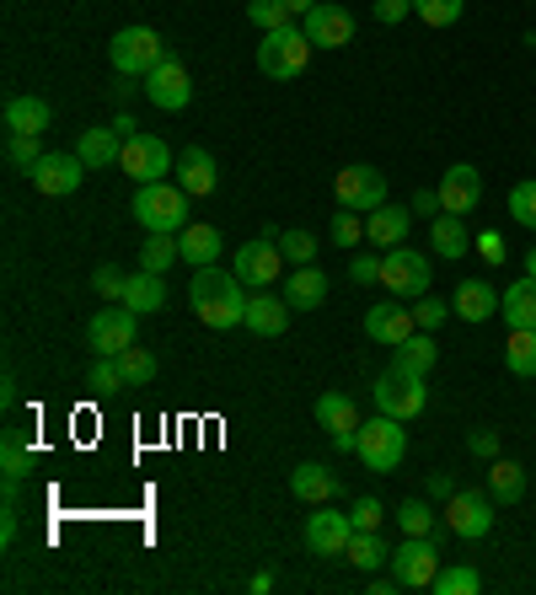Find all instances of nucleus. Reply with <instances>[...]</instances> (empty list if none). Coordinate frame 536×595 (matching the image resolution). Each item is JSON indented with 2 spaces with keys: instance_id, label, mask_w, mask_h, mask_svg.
<instances>
[{
  "instance_id": "f704fd0d",
  "label": "nucleus",
  "mask_w": 536,
  "mask_h": 595,
  "mask_svg": "<svg viewBox=\"0 0 536 595\" xmlns=\"http://www.w3.org/2000/svg\"><path fill=\"white\" fill-rule=\"evenodd\" d=\"M505 370H509V376H520V381H532V376H536V328H509V338H505Z\"/></svg>"
},
{
  "instance_id": "bf43d9fd",
  "label": "nucleus",
  "mask_w": 536,
  "mask_h": 595,
  "mask_svg": "<svg viewBox=\"0 0 536 595\" xmlns=\"http://www.w3.org/2000/svg\"><path fill=\"white\" fill-rule=\"evenodd\" d=\"M450 494H456V483H450L446 473H435V477H429V499H440V505H446Z\"/></svg>"
},
{
  "instance_id": "8fccbe9b",
  "label": "nucleus",
  "mask_w": 536,
  "mask_h": 595,
  "mask_svg": "<svg viewBox=\"0 0 536 595\" xmlns=\"http://www.w3.org/2000/svg\"><path fill=\"white\" fill-rule=\"evenodd\" d=\"M414 323H418L424 333L446 328V323H450V300H429V296H418V300H414Z\"/></svg>"
},
{
  "instance_id": "680f3d73",
  "label": "nucleus",
  "mask_w": 536,
  "mask_h": 595,
  "mask_svg": "<svg viewBox=\"0 0 536 595\" xmlns=\"http://www.w3.org/2000/svg\"><path fill=\"white\" fill-rule=\"evenodd\" d=\"M113 129H119V135H123V140H129V135H140V123H135V119H129V113H119V123H113Z\"/></svg>"
},
{
  "instance_id": "338daca9",
  "label": "nucleus",
  "mask_w": 536,
  "mask_h": 595,
  "mask_svg": "<svg viewBox=\"0 0 536 595\" xmlns=\"http://www.w3.org/2000/svg\"><path fill=\"white\" fill-rule=\"evenodd\" d=\"M532 54H536V32H532Z\"/></svg>"
},
{
  "instance_id": "4c0bfd02",
  "label": "nucleus",
  "mask_w": 536,
  "mask_h": 595,
  "mask_svg": "<svg viewBox=\"0 0 536 595\" xmlns=\"http://www.w3.org/2000/svg\"><path fill=\"white\" fill-rule=\"evenodd\" d=\"M435 595H477L483 591V574H477L473 564H450L435 574V585H429Z\"/></svg>"
},
{
  "instance_id": "a18cd8bd",
  "label": "nucleus",
  "mask_w": 536,
  "mask_h": 595,
  "mask_svg": "<svg viewBox=\"0 0 536 595\" xmlns=\"http://www.w3.org/2000/svg\"><path fill=\"white\" fill-rule=\"evenodd\" d=\"M509 215H515L526 231H536V178H526V182H515V188H509Z\"/></svg>"
},
{
  "instance_id": "09e8293b",
  "label": "nucleus",
  "mask_w": 536,
  "mask_h": 595,
  "mask_svg": "<svg viewBox=\"0 0 536 595\" xmlns=\"http://www.w3.org/2000/svg\"><path fill=\"white\" fill-rule=\"evenodd\" d=\"M359 241H365V220H359L355 209L332 215V247H344V252H349V247H359Z\"/></svg>"
},
{
  "instance_id": "9d476101",
  "label": "nucleus",
  "mask_w": 536,
  "mask_h": 595,
  "mask_svg": "<svg viewBox=\"0 0 536 595\" xmlns=\"http://www.w3.org/2000/svg\"><path fill=\"white\" fill-rule=\"evenodd\" d=\"M119 167H123V178H135V182H161L167 172H178V156H172V146L161 135H129Z\"/></svg>"
},
{
  "instance_id": "20e7f679",
  "label": "nucleus",
  "mask_w": 536,
  "mask_h": 595,
  "mask_svg": "<svg viewBox=\"0 0 536 595\" xmlns=\"http://www.w3.org/2000/svg\"><path fill=\"white\" fill-rule=\"evenodd\" d=\"M429 285H435L429 258H418L408 241L387 247V258H381V290H391L397 300H408V306H414L418 296H429Z\"/></svg>"
},
{
  "instance_id": "2f4dec72",
  "label": "nucleus",
  "mask_w": 536,
  "mask_h": 595,
  "mask_svg": "<svg viewBox=\"0 0 536 595\" xmlns=\"http://www.w3.org/2000/svg\"><path fill=\"white\" fill-rule=\"evenodd\" d=\"M499 311H505V328H536V279H515L499 296Z\"/></svg>"
},
{
  "instance_id": "0eeeda50",
  "label": "nucleus",
  "mask_w": 536,
  "mask_h": 595,
  "mask_svg": "<svg viewBox=\"0 0 536 595\" xmlns=\"http://www.w3.org/2000/svg\"><path fill=\"white\" fill-rule=\"evenodd\" d=\"M370 397H376V414H391V418H403V424L429 408V387H424V376H408V370H397V365L376 376Z\"/></svg>"
},
{
  "instance_id": "7ed1b4c3",
  "label": "nucleus",
  "mask_w": 536,
  "mask_h": 595,
  "mask_svg": "<svg viewBox=\"0 0 536 595\" xmlns=\"http://www.w3.org/2000/svg\"><path fill=\"white\" fill-rule=\"evenodd\" d=\"M355 456L370 467V473H391V467H403V456H408V429H403V418H391V414L365 418V424H359Z\"/></svg>"
},
{
  "instance_id": "5fc2aeb1",
  "label": "nucleus",
  "mask_w": 536,
  "mask_h": 595,
  "mask_svg": "<svg viewBox=\"0 0 536 595\" xmlns=\"http://www.w3.org/2000/svg\"><path fill=\"white\" fill-rule=\"evenodd\" d=\"M473 247H477V258H483V264H505V237H499V231L473 237Z\"/></svg>"
},
{
  "instance_id": "f8f14e48",
  "label": "nucleus",
  "mask_w": 536,
  "mask_h": 595,
  "mask_svg": "<svg viewBox=\"0 0 536 595\" xmlns=\"http://www.w3.org/2000/svg\"><path fill=\"white\" fill-rule=\"evenodd\" d=\"M440 515H446L450 536H461V542H483V536L494 532V494H477V488H456Z\"/></svg>"
},
{
  "instance_id": "ddd939ff",
  "label": "nucleus",
  "mask_w": 536,
  "mask_h": 595,
  "mask_svg": "<svg viewBox=\"0 0 536 595\" xmlns=\"http://www.w3.org/2000/svg\"><path fill=\"white\" fill-rule=\"evenodd\" d=\"M391 574H397V585L403 591H429L435 585V574H440V547L429 542V536H408L403 547H391Z\"/></svg>"
},
{
  "instance_id": "393cba45",
  "label": "nucleus",
  "mask_w": 536,
  "mask_h": 595,
  "mask_svg": "<svg viewBox=\"0 0 536 595\" xmlns=\"http://www.w3.org/2000/svg\"><path fill=\"white\" fill-rule=\"evenodd\" d=\"M178 182L188 199H205V194H215V182H220V172H215V156H209L205 146H188L178 156Z\"/></svg>"
},
{
  "instance_id": "052dcab7",
  "label": "nucleus",
  "mask_w": 536,
  "mask_h": 595,
  "mask_svg": "<svg viewBox=\"0 0 536 595\" xmlns=\"http://www.w3.org/2000/svg\"><path fill=\"white\" fill-rule=\"evenodd\" d=\"M403 591V585H397V574H387V579H381V574H370V595H397Z\"/></svg>"
},
{
  "instance_id": "c756f323",
  "label": "nucleus",
  "mask_w": 536,
  "mask_h": 595,
  "mask_svg": "<svg viewBox=\"0 0 536 595\" xmlns=\"http://www.w3.org/2000/svg\"><path fill=\"white\" fill-rule=\"evenodd\" d=\"M178 247H182V264H193V268H209L215 258H220V231L215 226H205V220H188L178 231Z\"/></svg>"
},
{
  "instance_id": "2eb2a0df",
  "label": "nucleus",
  "mask_w": 536,
  "mask_h": 595,
  "mask_svg": "<svg viewBox=\"0 0 536 595\" xmlns=\"http://www.w3.org/2000/svg\"><path fill=\"white\" fill-rule=\"evenodd\" d=\"M146 97H150V108H161V113H182V108H188L193 81H188V65H182L172 49H167V60L146 76Z\"/></svg>"
},
{
  "instance_id": "f03ea898",
  "label": "nucleus",
  "mask_w": 536,
  "mask_h": 595,
  "mask_svg": "<svg viewBox=\"0 0 536 595\" xmlns=\"http://www.w3.org/2000/svg\"><path fill=\"white\" fill-rule=\"evenodd\" d=\"M135 220L146 226V237L150 231H172L178 237L182 226H188V194H182V182H140L135 188Z\"/></svg>"
},
{
  "instance_id": "6e6552de",
  "label": "nucleus",
  "mask_w": 536,
  "mask_h": 595,
  "mask_svg": "<svg viewBox=\"0 0 536 595\" xmlns=\"http://www.w3.org/2000/svg\"><path fill=\"white\" fill-rule=\"evenodd\" d=\"M87 344H91V355H102V359H119L129 344H140V311H129V306H102L97 317L87 323Z\"/></svg>"
},
{
  "instance_id": "0e129e2a",
  "label": "nucleus",
  "mask_w": 536,
  "mask_h": 595,
  "mask_svg": "<svg viewBox=\"0 0 536 595\" xmlns=\"http://www.w3.org/2000/svg\"><path fill=\"white\" fill-rule=\"evenodd\" d=\"M285 6H290V11H296V17H306V11H317V6H322V0H285Z\"/></svg>"
},
{
  "instance_id": "a211bd4d",
  "label": "nucleus",
  "mask_w": 536,
  "mask_h": 595,
  "mask_svg": "<svg viewBox=\"0 0 536 595\" xmlns=\"http://www.w3.org/2000/svg\"><path fill=\"white\" fill-rule=\"evenodd\" d=\"M365 333H370V344H408L418 333V323H414V306L408 300H376L370 311H365Z\"/></svg>"
},
{
  "instance_id": "de8ad7c7",
  "label": "nucleus",
  "mask_w": 536,
  "mask_h": 595,
  "mask_svg": "<svg viewBox=\"0 0 536 595\" xmlns=\"http://www.w3.org/2000/svg\"><path fill=\"white\" fill-rule=\"evenodd\" d=\"M87 387L97 391V397H113V391L123 387V370H119V359H102V355H97V365H91V376H87Z\"/></svg>"
},
{
  "instance_id": "ea45409f",
  "label": "nucleus",
  "mask_w": 536,
  "mask_h": 595,
  "mask_svg": "<svg viewBox=\"0 0 536 595\" xmlns=\"http://www.w3.org/2000/svg\"><path fill=\"white\" fill-rule=\"evenodd\" d=\"M279 252H285V264L290 268L317 264V237H311V231H300V226H290V231H279Z\"/></svg>"
},
{
  "instance_id": "423d86ee",
  "label": "nucleus",
  "mask_w": 536,
  "mask_h": 595,
  "mask_svg": "<svg viewBox=\"0 0 536 595\" xmlns=\"http://www.w3.org/2000/svg\"><path fill=\"white\" fill-rule=\"evenodd\" d=\"M311 60V38L290 22V28H274L264 32V43H258V65H264V76L274 81H296L300 70Z\"/></svg>"
},
{
  "instance_id": "72a5a7b5",
  "label": "nucleus",
  "mask_w": 536,
  "mask_h": 595,
  "mask_svg": "<svg viewBox=\"0 0 536 595\" xmlns=\"http://www.w3.org/2000/svg\"><path fill=\"white\" fill-rule=\"evenodd\" d=\"M488 494H494V505H515L526 494V467L509 456H494L488 462Z\"/></svg>"
},
{
  "instance_id": "e2e57ef3",
  "label": "nucleus",
  "mask_w": 536,
  "mask_h": 595,
  "mask_svg": "<svg viewBox=\"0 0 536 595\" xmlns=\"http://www.w3.org/2000/svg\"><path fill=\"white\" fill-rule=\"evenodd\" d=\"M274 591V574H252V595H268Z\"/></svg>"
},
{
  "instance_id": "864d4df0",
  "label": "nucleus",
  "mask_w": 536,
  "mask_h": 595,
  "mask_svg": "<svg viewBox=\"0 0 536 595\" xmlns=\"http://www.w3.org/2000/svg\"><path fill=\"white\" fill-rule=\"evenodd\" d=\"M408 17H414V0H376V22L397 28V22H408Z\"/></svg>"
},
{
  "instance_id": "1a4fd4ad",
  "label": "nucleus",
  "mask_w": 536,
  "mask_h": 595,
  "mask_svg": "<svg viewBox=\"0 0 536 595\" xmlns=\"http://www.w3.org/2000/svg\"><path fill=\"white\" fill-rule=\"evenodd\" d=\"M332 199L338 209H355V215H370V209L387 205V172H376L370 161H355L332 178Z\"/></svg>"
},
{
  "instance_id": "6e6d98bb",
  "label": "nucleus",
  "mask_w": 536,
  "mask_h": 595,
  "mask_svg": "<svg viewBox=\"0 0 536 595\" xmlns=\"http://www.w3.org/2000/svg\"><path fill=\"white\" fill-rule=\"evenodd\" d=\"M467 450H473L477 462H494V456H499V435H494V429H473Z\"/></svg>"
},
{
  "instance_id": "e433bc0d",
  "label": "nucleus",
  "mask_w": 536,
  "mask_h": 595,
  "mask_svg": "<svg viewBox=\"0 0 536 595\" xmlns=\"http://www.w3.org/2000/svg\"><path fill=\"white\" fill-rule=\"evenodd\" d=\"M172 264H182V247L172 231H150L146 247H140V268H150V274H167Z\"/></svg>"
},
{
  "instance_id": "4be33fe9",
  "label": "nucleus",
  "mask_w": 536,
  "mask_h": 595,
  "mask_svg": "<svg viewBox=\"0 0 536 595\" xmlns=\"http://www.w3.org/2000/svg\"><path fill=\"white\" fill-rule=\"evenodd\" d=\"M408 231H414V209H403V205H381V209H370L365 215V241L376 247V252H387V247H397V241H408Z\"/></svg>"
},
{
  "instance_id": "aec40b11",
  "label": "nucleus",
  "mask_w": 536,
  "mask_h": 595,
  "mask_svg": "<svg viewBox=\"0 0 536 595\" xmlns=\"http://www.w3.org/2000/svg\"><path fill=\"white\" fill-rule=\"evenodd\" d=\"M440 205H446V215H473V209L483 205V178H477L473 161L446 167V178H440Z\"/></svg>"
},
{
  "instance_id": "9b49d317",
  "label": "nucleus",
  "mask_w": 536,
  "mask_h": 595,
  "mask_svg": "<svg viewBox=\"0 0 536 595\" xmlns=\"http://www.w3.org/2000/svg\"><path fill=\"white\" fill-rule=\"evenodd\" d=\"M231 274H237L247 290H268L279 274H285V252H279V231H264V237L241 241L237 264H231Z\"/></svg>"
},
{
  "instance_id": "58836bf2",
  "label": "nucleus",
  "mask_w": 536,
  "mask_h": 595,
  "mask_svg": "<svg viewBox=\"0 0 536 595\" xmlns=\"http://www.w3.org/2000/svg\"><path fill=\"white\" fill-rule=\"evenodd\" d=\"M119 370H123V387H150L156 381V355L140 349V344H129L119 355Z\"/></svg>"
},
{
  "instance_id": "39448f33",
  "label": "nucleus",
  "mask_w": 536,
  "mask_h": 595,
  "mask_svg": "<svg viewBox=\"0 0 536 595\" xmlns=\"http://www.w3.org/2000/svg\"><path fill=\"white\" fill-rule=\"evenodd\" d=\"M108 60H113V70L119 76H129V81H146L156 65L167 60V43H161V32L150 28H123L113 43H108Z\"/></svg>"
},
{
  "instance_id": "4d7b16f0",
  "label": "nucleus",
  "mask_w": 536,
  "mask_h": 595,
  "mask_svg": "<svg viewBox=\"0 0 536 595\" xmlns=\"http://www.w3.org/2000/svg\"><path fill=\"white\" fill-rule=\"evenodd\" d=\"M349 279H355V285H381V258H355V264H349Z\"/></svg>"
},
{
  "instance_id": "603ef678",
  "label": "nucleus",
  "mask_w": 536,
  "mask_h": 595,
  "mask_svg": "<svg viewBox=\"0 0 536 595\" xmlns=\"http://www.w3.org/2000/svg\"><path fill=\"white\" fill-rule=\"evenodd\" d=\"M91 285H97V296H102V300H119V306H123L129 274H119V268H97V274H91Z\"/></svg>"
},
{
  "instance_id": "f3484780",
  "label": "nucleus",
  "mask_w": 536,
  "mask_h": 595,
  "mask_svg": "<svg viewBox=\"0 0 536 595\" xmlns=\"http://www.w3.org/2000/svg\"><path fill=\"white\" fill-rule=\"evenodd\" d=\"M317 424L332 435V446L338 450H355L359 446V424H365V418H359L349 391H322V397H317Z\"/></svg>"
},
{
  "instance_id": "49530a36",
  "label": "nucleus",
  "mask_w": 536,
  "mask_h": 595,
  "mask_svg": "<svg viewBox=\"0 0 536 595\" xmlns=\"http://www.w3.org/2000/svg\"><path fill=\"white\" fill-rule=\"evenodd\" d=\"M38 156H43V150H38V135H6V161H11L17 172H32Z\"/></svg>"
},
{
  "instance_id": "c9c22d12",
  "label": "nucleus",
  "mask_w": 536,
  "mask_h": 595,
  "mask_svg": "<svg viewBox=\"0 0 536 595\" xmlns=\"http://www.w3.org/2000/svg\"><path fill=\"white\" fill-rule=\"evenodd\" d=\"M355 568H365V574H376V568L391 564V547L381 542V532H355V542H349V553H344Z\"/></svg>"
},
{
  "instance_id": "473e14b6",
  "label": "nucleus",
  "mask_w": 536,
  "mask_h": 595,
  "mask_svg": "<svg viewBox=\"0 0 536 595\" xmlns=\"http://www.w3.org/2000/svg\"><path fill=\"white\" fill-rule=\"evenodd\" d=\"M435 359H440V344H435L424 328H418L408 344H397V349H391V365H397V370H408V376H429V370H435Z\"/></svg>"
},
{
  "instance_id": "37998d69",
  "label": "nucleus",
  "mask_w": 536,
  "mask_h": 595,
  "mask_svg": "<svg viewBox=\"0 0 536 595\" xmlns=\"http://www.w3.org/2000/svg\"><path fill=\"white\" fill-rule=\"evenodd\" d=\"M397 526H403V536H429V532H435V509L424 505V499H403V509H397Z\"/></svg>"
},
{
  "instance_id": "cd10ccee",
  "label": "nucleus",
  "mask_w": 536,
  "mask_h": 595,
  "mask_svg": "<svg viewBox=\"0 0 536 595\" xmlns=\"http://www.w3.org/2000/svg\"><path fill=\"white\" fill-rule=\"evenodd\" d=\"M49 102L43 97H32V91H22V97H6V135H43L49 129Z\"/></svg>"
},
{
  "instance_id": "a878e982",
  "label": "nucleus",
  "mask_w": 536,
  "mask_h": 595,
  "mask_svg": "<svg viewBox=\"0 0 536 595\" xmlns=\"http://www.w3.org/2000/svg\"><path fill=\"white\" fill-rule=\"evenodd\" d=\"M429 247H435V258H467L473 252V231H467V215H435L429 220Z\"/></svg>"
},
{
  "instance_id": "69168bd1",
  "label": "nucleus",
  "mask_w": 536,
  "mask_h": 595,
  "mask_svg": "<svg viewBox=\"0 0 536 595\" xmlns=\"http://www.w3.org/2000/svg\"><path fill=\"white\" fill-rule=\"evenodd\" d=\"M520 264H526V274H532V279H536V247H532V252H526V258H520Z\"/></svg>"
},
{
  "instance_id": "c85d7f7f",
  "label": "nucleus",
  "mask_w": 536,
  "mask_h": 595,
  "mask_svg": "<svg viewBox=\"0 0 536 595\" xmlns=\"http://www.w3.org/2000/svg\"><path fill=\"white\" fill-rule=\"evenodd\" d=\"M285 300H290L296 311H317V306L328 300V274H322L317 264L290 268V285H285Z\"/></svg>"
},
{
  "instance_id": "c03bdc74",
  "label": "nucleus",
  "mask_w": 536,
  "mask_h": 595,
  "mask_svg": "<svg viewBox=\"0 0 536 595\" xmlns=\"http://www.w3.org/2000/svg\"><path fill=\"white\" fill-rule=\"evenodd\" d=\"M0 467H6V483H22L32 473V450L22 446V435H6V450H0Z\"/></svg>"
},
{
  "instance_id": "13d9d810",
  "label": "nucleus",
  "mask_w": 536,
  "mask_h": 595,
  "mask_svg": "<svg viewBox=\"0 0 536 595\" xmlns=\"http://www.w3.org/2000/svg\"><path fill=\"white\" fill-rule=\"evenodd\" d=\"M408 209H414V215H440V209H446L440 205V188H414V205Z\"/></svg>"
},
{
  "instance_id": "7c9ffc66",
  "label": "nucleus",
  "mask_w": 536,
  "mask_h": 595,
  "mask_svg": "<svg viewBox=\"0 0 536 595\" xmlns=\"http://www.w3.org/2000/svg\"><path fill=\"white\" fill-rule=\"evenodd\" d=\"M123 306L129 311H167V274H150V268H140V274H129V290H123Z\"/></svg>"
},
{
  "instance_id": "5701e85b",
  "label": "nucleus",
  "mask_w": 536,
  "mask_h": 595,
  "mask_svg": "<svg viewBox=\"0 0 536 595\" xmlns=\"http://www.w3.org/2000/svg\"><path fill=\"white\" fill-rule=\"evenodd\" d=\"M450 317H461V323L499 317V290H494L488 279H461V285L450 290Z\"/></svg>"
},
{
  "instance_id": "dca6fc26",
  "label": "nucleus",
  "mask_w": 536,
  "mask_h": 595,
  "mask_svg": "<svg viewBox=\"0 0 536 595\" xmlns=\"http://www.w3.org/2000/svg\"><path fill=\"white\" fill-rule=\"evenodd\" d=\"M349 542H355V520L349 515H338L332 505H317V515H306V547L317 558H344Z\"/></svg>"
},
{
  "instance_id": "a19ab883",
  "label": "nucleus",
  "mask_w": 536,
  "mask_h": 595,
  "mask_svg": "<svg viewBox=\"0 0 536 595\" xmlns=\"http://www.w3.org/2000/svg\"><path fill=\"white\" fill-rule=\"evenodd\" d=\"M290 6L285 0H247V22L252 28H264V32H274V28H290Z\"/></svg>"
},
{
  "instance_id": "3c124183",
  "label": "nucleus",
  "mask_w": 536,
  "mask_h": 595,
  "mask_svg": "<svg viewBox=\"0 0 536 595\" xmlns=\"http://www.w3.org/2000/svg\"><path fill=\"white\" fill-rule=\"evenodd\" d=\"M349 520H355V532H381V520H387V505L365 494V499L349 509Z\"/></svg>"
},
{
  "instance_id": "79ce46f5",
  "label": "nucleus",
  "mask_w": 536,
  "mask_h": 595,
  "mask_svg": "<svg viewBox=\"0 0 536 595\" xmlns=\"http://www.w3.org/2000/svg\"><path fill=\"white\" fill-rule=\"evenodd\" d=\"M418 22H429V28H450V22H461V11H467V0H414Z\"/></svg>"
},
{
  "instance_id": "4468645a",
  "label": "nucleus",
  "mask_w": 536,
  "mask_h": 595,
  "mask_svg": "<svg viewBox=\"0 0 536 595\" xmlns=\"http://www.w3.org/2000/svg\"><path fill=\"white\" fill-rule=\"evenodd\" d=\"M28 178H32V188H38V194L64 199V194H76V188L87 182V161H81L76 150H43Z\"/></svg>"
},
{
  "instance_id": "f257e3e1",
  "label": "nucleus",
  "mask_w": 536,
  "mask_h": 595,
  "mask_svg": "<svg viewBox=\"0 0 536 595\" xmlns=\"http://www.w3.org/2000/svg\"><path fill=\"white\" fill-rule=\"evenodd\" d=\"M188 300H193V317L205 328L226 333V328H241L247 323V285L226 268H193V285H188Z\"/></svg>"
},
{
  "instance_id": "bb28decb",
  "label": "nucleus",
  "mask_w": 536,
  "mask_h": 595,
  "mask_svg": "<svg viewBox=\"0 0 536 595\" xmlns=\"http://www.w3.org/2000/svg\"><path fill=\"white\" fill-rule=\"evenodd\" d=\"M76 156L87 161V172H97V167H113L123 156V135L108 123V129H81L76 135Z\"/></svg>"
},
{
  "instance_id": "b1692460",
  "label": "nucleus",
  "mask_w": 536,
  "mask_h": 595,
  "mask_svg": "<svg viewBox=\"0 0 536 595\" xmlns=\"http://www.w3.org/2000/svg\"><path fill=\"white\" fill-rule=\"evenodd\" d=\"M290 494H296L300 505L317 509V505H332V499L344 494V483H338L322 462H300L296 473H290Z\"/></svg>"
},
{
  "instance_id": "6ab92c4d",
  "label": "nucleus",
  "mask_w": 536,
  "mask_h": 595,
  "mask_svg": "<svg viewBox=\"0 0 536 595\" xmlns=\"http://www.w3.org/2000/svg\"><path fill=\"white\" fill-rule=\"evenodd\" d=\"M300 32L311 38V49H344V43H355V17L344 11V6H317V11H306V22Z\"/></svg>"
},
{
  "instance_id": "412c9836",
  "label": "nucleus",
  "mask_w": 536,
  "mask_h": 595,
  "mask_svg": "<svg viewBox=\"0 0 536 595\" xmlns=\"http://www.w3.org/2000/svg\"><path fill=\"white\" fill-rule=\"evenodd\" d=\"M290 300L285 296H268V290H252L247 296V323L241 328L247 333H258V338H285V328H290Z\"/></svg>"
}]
</instances>
